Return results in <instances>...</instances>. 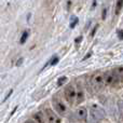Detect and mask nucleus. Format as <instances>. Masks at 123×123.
<instances>
[{
	"mask_svg": "<svg viewBox=\"0 0 123 123\" xmlns=\"http://www.w3.org/2000/svg\"><path fill=\"white\" fill-rule=\"evenodd\" d=\"M28 36H29V32H28L27 30H25V31L23 32V35H22L19 42H21L22 44H23V43H25V42H26V40H27V38H28Z\"/></svg>",
	"mask_w": 123,
	"mask_h": 123,
	"instance_id": "obj_11",
	"label": "nucleus"
},
{
	"mask_svg": "<svg viewBox=\"0 0 123 123\" xmlns=\"http://www.w3.org/2000/svg\"><path fill=\"white\" fill-rule=\"evenodd\" d=\"M53 107L56 111H57L58 115L61 116H65L66 112H67V107L61 102L60 99H56V98H53Z\"/></svg>",
	"mask_w": 123,
	"mask_h": 123,
	"instance_id": "obj_5",
	"label": "nucleus"
},
{
	"mask_svg": "<svg viewBox=\"0 0 123 123\" xmlns=\"http://www.w3.org/2000/svg\"><path fill=\"white\" fill-rule=\"evenodd\" d=\"M106 16H107V9L105 8L104 10H103V14H102V18H103V21H105V19H106Z\"/></svg>",
	"mask_w": 123,
	"mask_h": 123,
	"instance_id": "obj_19",
	"label": "nucleus"
},
{
	"mask_svg": "<svg viewBox=\"0 0 123 123\" xmlns=\"http://www.w3.org/2000/svg\"><path fill=\"white\" fill-rule=\"evenodd\" d=\"M74 118H76L77 121H80V122L86 121V118H87L86 108H85V107H80V108H78L76 113H74Z\"/></svg>",
	"mask_w": 123,
	"mask_h": 123,
	"instance_id": "obj_7",
	"label": "nucleus"
},
{
	"mask_svg": "<svg viewBox=\"0 0 123 123\" xmlns=\"http://www.w3.org/2000/svg\"><path fill=\"white\" fill-rule=\"evenodd\" d=\"M12 93H13V90H12V89H11V90H10V91H9V92H8V94H6V97H4L3 102H6V100H8V98H9V97H10V96H11V95H12Z\"/></svg>",
	"mask_w": 123,
	"mask_h": 123,
	"instance_id": "obj_18",
	"label": "nucleus"
},
{
	"mask_svg": "<svg viewBox=\"0 0 123 123\" xmlns=\"http://www.w3.org/2000/svg\"><path fill=\"white\" fill-rule=\"evenodd\" d=\"M95 6H96V0H94L93 1V8H95Z\"/></svg>",
	"mask_w": 123,
	"mask_h": 123,
	"instance_id": "obj_27",
	"label": "nucleus"
},
{
	"mask_svg": "<svg viewBox=\"0 0 123 123\" xmlns=\"http://www.w3.org/2000/svg\"><path fill=\"white\" fill-rule=\"evenodd\" d=\"M118 109H119V112L121 115V117H123V100L122 99L118 100Z\"/></svg>",
	"mask_w": 123,
	"mask_h": 123,
	"instance_id": "obj_14",
	"label": "nucleus"
},
{
	"mask_svg": "<svg viewBox=\"0 0 123 123\" xmlns=\"http://www.w3.org/2000/svg\"><path fill=\"white\" fill-rule=\"evenodd\" d=\"M122 6H123V0H118L117 4H116V14H119L120 11L122 10Z\"/></svg>",
	"mask_w": 123,
	"mask_h": 123,
	"instance_id": "obj_10",
	"label": "nucleus"
},
{
	"mask_svg": "<svg viewBox=\"0 0 123 123\" xmlns=\"http://www.w3.org/2000/svg\"><path fill=\"white\" fill-rule=\"evenodd\" d=\"M78 21H79V19H78V17H74V22H71V23H70L69 27L71 28V29H72V28H74V27H76V25H77V24H78Z\"/></svg>",
	"mask_w": 123,
	"mask_h": 123,
	"instance_id": "obj_16",
	"label": "nucleus"
},
{
	"mask_svg": "<svg viewBox=\"0 0 123 123\" xmlns=\"http://www.w3.org/2000/svg\"><path fill=\"white\" fill-rule=\"evenodd\" d=\"M97 28H98V24H96L95 27L93 28V30H92V32H91V37H93L94 35H95V32H96V30H97Z\"/></svg>",
	"mask_w": 123,
	"mask_h": 123,
	"instance_id": "obj_20",
	"label": "nucleus"
},
{
	"mask_svg": "<svg viewBox=\"0 0 123 123\" xmlns=\"http://www.w3.org/2000/svg\"><path fill=\"white\" fill-rule=\"evenodd\" d=\"M66 81H67V77H66V76L58 78V80H57V86H62L63 84H65Z\"/></svg>",
	"mask_w": 123,
	"mask_h": 123,
	"instance_id": "obj_13",
	"label": "nucleus"
},
{
	"mask_svg": "<svg viewBox=\"0 0 123 123\" xmlns=\"http://www.w3.org/2000/svg\"><path fill=\"white\" fill-rule=\"evenodd\" d=\"M64 94H65V98L70 103H72L76 100V96H77V90L74 89V86L72 84H69L68 86H66L65 91H64Z\"/></svg>",
	"mask_w": 123,
	"mask_h": 123,
	"instance_id": "obj_4",
	"label": "nucleus"
},
{
	"mask_svg": "<svg viewBox=\"0 0 123 123\" xmlns=\"http://www.w3.org/2000/svg\"><path fill=\"white\" fill-rule=\"evenodd\" d=\"M60 62V58H58V56H53L52 57V60L50 61V63H48V64H50L51 66H55L56 64Z\"/></svg>",
	"mask_w": 123,
	"mask_h": 123,
	"instance_id": "obj_15",
	"label": "nucleus"
},
{
	"mask_svg": "<svg viewBox=\"0 0 123 123\" xmlns=\"http://www.w3.org/2000/svg\"><path fill=\"white\" fill-rule=\"evenodd\" d=\"M16 109H17V106H16V107H15V108H14V109H13V111H12V112H11V116H12V115H13V113H14V112H15V111H16Z\"/></svg>",
	"mask_w": 123,
	"mask_h": 123,
	"instance_id": "obj_26",
	"label": "nucleus"
},
{
	"mask_svg": "<svg viewBox=\"0 0 123 123\" xmlns=\"http://www.w3.org/2000/svg\"><path fill=\"white\" fill-rule=\"evenodd\" d=\"M44 113H45V117H47V121L48 123H60L61 120L60 118L56 116V113L54 112L52 109L50 108H45L44 110Z\"/></svg>",
	"mask_w": 123,
	"mask_h": 123,
	"instance_id": "obj_6",
	"label": "nucleus"
},
{
	"mask_svg": "<svg viewBox=\"0 0 123 123\" xmlns=\"http://www.w3.org/2000/svg\"><path fill=\"white\" fill-rule=\"evenodd\" d=\"M118 37H119V39L120 40H123V29H120V30H118Z\"/></svg>",
	"mask_w": 123,
	"mask_h": 123,
	"instance_id": "obj_17",
	"label": "nucleus"
},
{
	"mask_svg": "<svg viewBox=\"0 0 123 123\" xmlns=\"http://www.w3.org/2000/svg\"><path fill=\"white\" fill-rule=\"evenodd\" d=\"M23 62H24V58H23V57H19V58H18V61L16 62V66H17V67H18V66H21Z\"/></svg>",
	"mask_w": 123,
	"mask_h": 123,
	"instance_id": "obj_21",
	"label": "nucleus"
},
{
	"mask_svg": "<svg viewBox=\"0 0 123 123\" xmlns=\"http://www.w3.org/2000/svg\"><path fill=\"white\" fill-rule=\"evenodd\" d=\"M90 84L92 85L95 91H99L104 87L105 85V78H104V74H100V72H97V74H94L93 76L91 77V80H90Z\"/></svg>",
	"mask_w": 123,
	"mask_h": 123,
	"instance_id": "obj_1",
	"label": "nucleus"
},
{
	"mask_svg": "<svg viewBox=\"0 0 123 123\" xmlns=\"http://www.w3.org/2000/svg\"><path fill=\"white\" fill-rule=\"evenodd\" d=\"M34 119L35 121H36L37 123H47V117H44V115H43L42 112H36L34 115Z\"/></svg>",
	"mask_w": 123,
	"mask_h": 123,
	"instance_id": "obj_9",
	"label": "nucleus"
},
{
	"mask_svg": "<svg viewBox=\"0 0 123 123\" xmlns=\"http://www.w3.org/2000/svg\"><path fill=\"white\" fill-rule=\"evenodd\" d=\"M91 55H92V53H87V54H86V55H85V56H84V57H83V61L87 60V58H89V57H90V56H91Z\"/></svg>",
	"mask_w": 123,
	"mask_h": 123,
	"instance_id": "obj_24",
	"label": "nucleus"
},
{
	"mask_svg": "<svg viewBox=\"0 0 123 123\" xmlns=\"http://www.w3.org/2000/svg\"><path fill=\"white\" fill-rule=\"evenodd\" d=\"M83 100H84V92H83L82 87H81L80 85H78V89H77L76 102H77V104H81Z\"/></svg>",
	"mask_w": 123,
	"mask_h": 123,
	"instance_id": "obj_8",
	"label": "nucleus"
},
{
	"mask_svg": "<svg viewBox=\"0 0 123 123\" xmlns=\"http://www.w3.org/2000/svg\"><path fill=\"white\" fill-rule=\"evenodd\" d=\"M87 123H98V120H96V119H94L93 117H91V119H89Z\"/></svg>",
	"mask_w": 123,
	"mask_h": 123,
	"instance_id": "obj_22",
	"label": "nucleus"
},
{
	"mask_svg": "<svg viewBox=\"0 0 123 123\" xmlns=\"http://www.w3.org/2000/svg\"><path fill=\"white\" fill-rule=\"evenodd\" d=\"M105 78V84L106 85H116L121 79L118 77V74L115 71H107L104 74Z\"/></svg>",
	"mask_w": 123,
	"mask_h": 123,
	"instance_id": "obj_3",
	"label": "nucleus"
},
{
	"mask_svg": "<svg viewBox=\"0 0 123 123\" xmlns=\"http://www.w3.org/2000/svg\"><path fill=\"white\" fill-rule=\"evenodd\" d=\"M25 123H37V122L35 121V120H27Z\"/></svg>",
	"mask_w": 123,
	"mask_h": 123,
	"instance_id": "obj_25",
	"label": "nucleus"
},
{
	"mask_svg": "<svg viewBox=\"0 0 123 123\" xmlns=\"http://www.w3.org/2000/svg\"><path fill=\"white\" fill-rule=\"evenodd\" d=\"M82 39H83V38H82V37H81V36H79V37H78V38H77V39H76V40H74V42H76V43H80V42H81V41H82Z\"/></svg>",
	"mask_w": 123,
	"mask_h": 123,
	"instance_id": "obj_23",
	"label": "nucleus"
},
{
	"mask_svg": "<svg viewBox=\"0 0 123 123\" xmlns=\"http://www.w3.org/2000/svg\"><path fill=\"white\" fill-rule=\"evenodd\" d=\"M91 117H93L94 119L100 121V120L105 119L106 113H105V110L100 106H98V105H96V104H93L91 106Z\"/></svg>",
	"mask_w": 123,
	"mask_h": 123,
	"instance_id": "obj_2",
	"label": "nucleus"
},
{
	"mask_svg": "<svg viewBox=\"0 0 123 123\" xmlns=\"http://www.w3.org/2000/svg\"><path fill=\"white\" fill-rule=\"evenodd\" d=\"M113 71H115L116 74H118V77H119L120 79L123 78V67H118V68H116Z\"/></svg>",
	"mask_w": 123,
	"mask_h": 123,
	"instance_id": "obj_12",
	"label": "nucleus"
}]
</instances>
